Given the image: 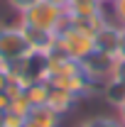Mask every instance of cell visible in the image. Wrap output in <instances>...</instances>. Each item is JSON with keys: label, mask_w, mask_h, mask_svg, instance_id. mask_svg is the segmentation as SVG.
<instances>
[{"label": "cell", "mask_w": 125, "mask_h": 127, "mask_svg": "<svg viewBox=\"0 0 125 127\" xmlns=\"http://www.w3.org/2000/svg\"><path fill=\"white\" fill-rule=\"evenodd\" d=\"M17 22L22 27L39 32H49V34H59V32L69 25V15L66 10L49 2V0H39L37 5H32L30 10H25L22 15H17Z\"/></svg>", "instance_id": "cell-1"}, {"label": "cell", "mask_w": 125, "mask_h": 127, "mask_svg": "<svg viewBox=\"0 0 125 127\" xmlns=\"http://www.w3.org/2000/svg\"><path fill=\"white\" fill-rule=\"evenodd\" d=\"M30 51H32V44L17 20L0 27V61H5L10 66L12 61L25 59Z\"/></svg>", "instance_id": "cell-2"}, {"label": "cell", "mask_w": 125, "mask_h": 127, "mask_svg": "<svg viewBox=\"0 0 125 127\" xmlns=\"http://www.w3.org/2000/svg\"><path fill=\"white\" fill-rule=\"evenodd\" d=\"M57 44H59V49H62L69 59H74V61H78V64H81V61H83V59H86V56L96 49L93 34H88V32L74 27L71 22H69V25L57 34Z\"/></svg>", "instance_id": "cell-3"}, {"label": "cell", "mask_w": 125, "mask_h": 127, "mask_svg": "<svg viewBox=\"0 0 125 127\" xmlns=\"http://www.w3.org/2000/svg\"><path fill=\"white\" fill-rule=\"evenodd\" d=\"M113 64H115V56H113V54H106V51L93 49V51L81 61V68H83V73L101 88V86L110 78V73H113Z\"/></svg>", "instance_id": "cell-4"}, {"label": "cell", "mask_w": 125, "mask_h": 127, "mask_svg": "<svg viewBox=\"0 0 125 127\" xmlns=\"http://www.w3.org/2000/svg\"><path fill=\"white\" fill-rule=\"evenodd\" d=\"M120 25H115V22H106L101 30L93 34V44L98 51H106V54H118V49H120Z\"/></svg>", "instance_id": "cell-5"}, {"label": "cell", "mask_w": 125, "mask_h": 127, "mask_svg": "<svg viewBox=\"0 0 125 127\" xmlns=\"http://www.w3.org/2000/svg\"><path fill=\"white\" fill-rule=\"evenodd\" d=\"M78 95L69 93V91H64V88H57V86H52L49 88V98H47V108L49 110H54L57 115H62L66 117L69 112H74V108L78 105Z\"/></svg>", "instance_id": "cell-6"}, {"label": "cell", "mask_w": 125, "mask_h": 127, "mask_svg": "<svg viewBox=\"0 0 125 127\" xmlns=\"http://www.w3.org/2000/svg\"><path fill=\"white\" fill-rule=\"evenodd\" d=\"M62 115H57L54 110H49L47 105H39V108H32L27 115V122L32 127H62Z\"/></svg>", "instance_id": "cell-7"}, {"label": "cell", "mask_w": 125, "mask_h": 127, "mask_svg": "<svg viewBox=\"0 0 125 127\" xmlns=\"http://www.w3.org/2000/svg\"><path fill=\"white\" fill-rule=\"evenodd\" d=\"M101 98H103V103L110 105L113 110L120 108L125 103V83H120V81H115V78H108L101 86Z\"/></svg>", "instance_id": "cell-8"}, {"label": "cell", "mask_w": 125, "mask_h": 127, "mask_svg": "<svg viewBox=\"0 0 125 127\" xmlns=\"http://www.w3.org/2000/svg\"><path fill=\"white\" fill-rule=\"evenodd\" d=\"M49 81H34L25 88V98L30 100L32 108H39V105H47V98H49Z\"/></svg>", "instance_id": "cell-9"}, {"label": "cell", "mask_w": 125, "mask_h": 127, "mask_svg": "<svg viewBox=\"0 0 125 127\" xmlns=\"http://www.w3.org/2000/svg\"><path fill=\"white\" fill-rule=\"evenodd\" d=\"M108 12H110V22L125 27V0H113L108 5Z\"/></svg>", "instance_id": "cell-10"}, {"label": "cell", "mask_w": 125, "mask_h": 127, "mask_svg": "<svg viewBox=\"0 0 125 127\" xmlns=\"http://www.w3.org/2000/svg\"><path fill=\"white\" fill-rule=\"evenodd\" d=\"M10 112H15V115H22V117H27L32 110V105H30V100L25 98V93L22 95H17V98H12L10 100V108H7Z\"/></svg>", "instance_id": "cell-11"}, {"label": "cell", "mask_w": 125, "mask_h": 127, "mask_svg": "<svg viewBox=\"0 0 125 127\" xmlns=\"http://www.w3.org/2000/svg\"><path fill=\"white\" fill-rule=\"evenodd\" d=\"M5 2H7V7H10L15 15H22L25 10H30L32 5H37L39 0H5Z\"/></svg>", "instance_id": "cell-12"}, {"label": "cell", "mask_w": 125, "mask_h": 127, "mask_svg": "<svg viewBox=\"0 0 125 127\" xmlns=\"http://www.w3.org/2000/svg\"><path fill=\"white\" fill-rule=\"evenodd\" d=\"M27 122V117H22V115H15V112H5L2 115V122H0V127H22Z\"/></svg>", "instance_id": "cell-13"}, {"label": "cell", "mask_w": 125, "mask_h": 127, "mask_svg": "<svg viewBox=\"0 0 125 127\" xmlns=\"http://www.w3.org/2000/svg\"><path fill=\"white\" fill-rule=\"evenodd\" d=\"M110 78L125 83V56L115 54V64H113V73H110Z\"/></svg>", "instance_id": "cell-14"}, {"label": "cell", "mask_w": 125, "mask_h": 127, "mask_svg": "<svg viewBox=\"0 0 125 127\" xmlns=\"http://www.w3.org/2000/svg\"><path fill=\"white\" fill-rule=\"evenodd\" d=\"M96 120H98V127H123L115 115H96Z\"/></svg>", "instance_id": "cell-15"}, {"label": "cell", "mask_w": 125, "mask_h": 127, "mask_svg": "<svg viewBox=\"0 0 125 127\" xmlns=\"http://www.w3.org/2000/svg\"><path fill=\"white\" fill-rule=\"evenodd\" d=\"M74 127H98V120H96V115H91V117H83L81 122H76Z\"/></svg>", "instance_id": "cell-16"}, {"label": "cell", "mask_w": 125, "mask_h": 127, "mask_svg": "<svg viewBox=\"0 0 125 127\" xmlns=\"http://www.w3.org/2000/svg\"><path fill=\"white\" fill-rule=\"evenodd\" d=\"M115 117H118V122L125 127V103L120 105V108H115Z\"/></svg>", "instance_id": "cell-17"}, {"label": "cell", "mask_w": 125, "mask_h": 127, "mask_svg": "<svg viewBox=\"0 0 125 127\" xmlns=\"http://www.w3.org/2000/svg\"><path fill=\"white\" fill-rule=\"evenodd\" d=\"M118 54H120V56H125V27L120 30V49H118Z\"/></svg>", "instance_id": "cell-18"}, {"label": "cell", "mask_w": 125, "mask_h": 127, "mask_svg": "<svg viewBox=\"0 0 125 127\" xmlns=\"http://www.w3.org/2000/svg\"><path fill=\"white\" fill-rule=\"evenodd\" d=\"M49 2H54V5H59V7H64V10H66V7H69L74 0H49Z\"/></svg>", "instance_id": "cell-19"}, {"label": "cell", "mask_w": 125, "mask_h": 127, "mask_svg": "<svg viewBox=\"0 0 125 127\" xmlns=\"http://www.w3.org/2000/svg\"><path fill=\"white\" fill-rule=\"evenodd\" d=\"M110 2H113V0H98V5H103V7H108Z\"/></svg>", "instance_id": "cell-20"}, {"label": "cell", "mask_w": 125, "mask_h": 127, "mask_svg": "<svg viewBox=\"0 0 125 127\" xmlns=\"http://www.w3.org/2000/svg\"><path fill=\"white\" fill-rule=\"evenodd\" d=\"M22 127H32V125H30V122H25V125H22Z\"/></svg>", "instance_id": "cell-21"}, {"label": "cell", "mask_w": 125, "mask_h": 127, "mask_svg": "<svg viewBox=\"0 0 125 127\" xmlns=\"http://www.w3.org/2000/svg\"><path fill=\"white\" fill-rule=\"evenodd\" d=\"M2 25H5V22H0V27H2Z\"/></svg>", "instance_id": "cell-22"}]
</instances>
